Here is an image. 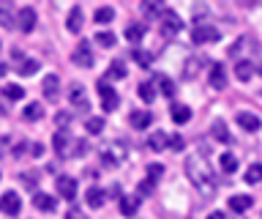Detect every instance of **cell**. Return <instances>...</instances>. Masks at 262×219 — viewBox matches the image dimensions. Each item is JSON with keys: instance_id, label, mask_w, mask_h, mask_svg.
I'll list each match as a JSON object with an SVG mask.
<instances>
[{"instance_id": "cell-1", "label": "cell", "mask_w": 262, "mask_h": 219, "mask_svg": "<svg viewBox=\"0 0 262 219\" xmlns=\"http://www.w3.org/2000/svg\"><path fill=\"white\" fill-rule=\"evenodd\" d=\"M186 175L188 181L196 186V192L202 194V197H213V194L219 192V178L213 173V167L208 165V159L205 156H188L186 159Z\"/></svg>"}, {"instance_id": "cell-2", "label": "cell", "mask_w": 262, "mask_h": 219, "mask_svg": "<svg viewBox=\"0 0 262 219\" xmlns=\"http://www.w3.org/2000/svg\"><path fill=\"white\" fill-rule=\"evenodd\" d=\"M126 156H128V145L123 143V140H112V143L101 145V162H104L106 167L123 165V162H126Z\"/></svg>"}, {"instance_id": "cell-3", "label": "cell", "mask_w": 262, "mask_h": 219, "mask_svg": "<svg viewBox=\"0 0 262 219\" xmlns=\"http://www.w3.org/2000/svg\"><path fill=\"white\" fill-rule=\"evenodd\" d=\"M191 38H194V44H210V42H219L221 33H219V28L205 25V22H196L194 30H191Z\"/></svg>"}, {"instance_id": "cell-4", "label": "cell", "mask_w": 262, "mask_h": 219, "mask_svg": "<svg viewBox=\"0 0 262 219\" xmlns=\"http://www.w3.org/2000/svg\"><path fill=\"white\" fill-rule=\"evenodd\" d=\"M161 33L164 36H175V33H180V28H183V22H180V17L172 9H164V14H161Z\"/></svg>"}, {"instance_id": "cell-5", "label": "cell", "mask_w": 262, "mask_h": 219, "mask_svg": "<svg viewBox=\"0 0 262 219\" xmlns=\"http://www.w3.org/2000/svg\"><path fill=\"white\" fill-rule=\"evenodd\" d=\"M71 61L77 63V66H82V69H90L96 63V58H93V50L88 47V42H79L77 47H74V52H71Z\"/></svg>"}, {"instance_id": "cell-6", "label": "cell", "mask_w": 262, "mask_h": 219, "mask_svg": "<svg viewBox=\"0 0 262 219\" xmlns=\"http://www.w3.org/2000/svg\"><path fill=\"white\" fill-rule=\"evenodd\" d=\"M98 96H101V107H104L106 112H112V110H115V107H118V104H120L118 93H115L112 88L106 85V79H101V83H98Z\"/></svg>"}, {"instance_id": "cell-7", "label": "cell", "mask_w": 262, "mask_h": 219, "mask_svg": "<svg viewBox=\"0 0 262 219\" xmlns=\"http://www.w3.org/2000/svg\"><path fill=\"white\" fill-rule=\"evenodd\" d=\"M69 99H71V104L77 110H82V112H90V102H88V93H85V88H82L79 83H74L71 88H69Z\"/></svg>"}, {"instance_id": "cell-8", "label": "cell", "mask_w": 262, "mask_h": 219, "mask_svg": "<svg viewBox=\"0 0 262 219\" xmlns=\"http://www.w3.org/2000/svg\"><path fill=\"white\" fill-rule=\"evenodd\" d=\"M19 208H22V200H19V194L16 192H6L3 197H0V211L8 216H16L19 214Z\"/></svg>"}, {"instance_id": "cell-9", "label": "cell", "mask_w": 262, "mask_h": 219, "mask_svg": "<svg viewBox=\"0 0 262 219\" xmlns=\"http://www.w3.org/2000/svg\"><path fill=\"white\" fill-rule=\"evenodd\" d=\"M57 194L66 200H74L77 197V178L71 175H57Z\"/></svg>"}, {"instance_id": "cell-10", "label": "cell", "mask_w": 262, "mask_h": 219, "mask_svg": "<svg viewBox=\"0 0 262 219\" xmlns=\"http://www.w3.org/2000/svg\"><path fill=\"white\" fill-rule=\"evenodd\" d=\"M41 91H44V96L49 102H57L60 99V79H57L55 74H47L44 83H41Z\"/></svg>"}, {"instance_id": "cell-11", "label": "cell", "mask_w": 262, "mask_h": 219, "mask_svg": "<svg viewBox=\"0 0 262 219\" xmlns=\"http://www.w3.org/2000/svg\"><path fill=\"white\" fill-rule=\"evenodd\" d=\"M36 9H30V6H28V9H22L19 11V17H16V28H19L22 30V33H30V30L33 28H36Z\"/></svg>"}, {"instance_id": "cell-12", "label": "cell", "mask_w": 262, "mask_h": 219, "mask_svg": "<svg viewBox=\"0 0 262 219\" xmlns=\"http://www.w3.org/2000/svg\"><path fill=\"white\" fill-rule=\"evenodd\" d=\"M131 126L134 129H147L150 126V121H153V112H147V110H131Z\"/></svg>"}, {"instance_id": "cell-13", "label": "cell", "mask_w": 262, "mask_h": 219, "mask_svg": "<svg viewBox=\"0 0 262 219\" xmlns=\"http://www.w3.org/2000/svg\"><path fill=\"white\" fill-rule=\"evenodd\" d=\"M66 28H69V33H79L82 30V6H74L69 11V17H66Z\"/></svg>"}, {"instance_id": "cell-14", "label": "cell", "mask_w": 262, "mask_h": 219, "mask_svg": "<svg viewBox=\"0 0 262 219\" xmlns=\"http://www.w3.org/2000/svg\"><path fill=\"white\" fill-rule=\"evenodd\" d=\"M237 126L246 129V132H257L262 124H259V118L254 115V112H237Z\"/></svg>"}, {"instance_id": "cell-15", "label": "cell", "mask_w": 262, "mask_h": 219, "mask_svg": "<svg viewBox=\"0 0 262 219\" xmlns=\"http://www.w3.org/2000/svg\"><path fill=\"white\" fill-rule=\"evenodd\" d=\"M169 118L175 121V124H188V121H191V110H188L186 104H172V107H169Z\"/></svg>"}, {"instance_id": "cell-16", "label": "cell", "mask_w": 262, "mask_h": 219, "mask_svg": "<svg viewBox=\"0 0 262 219\" xmlns=\"http://www.w3.org/2000/svg\"><path fill=\"white\" fill-rule=\"evenodd\" d=\"M210 88H216V91H224V88H227V71H224V66H213L210 69Z\"/></svg>"}, {"instance_id": "cell-17", "label": "cell", "mask_w": 262, "mask_h": 219, "mask_svg": "<svg viewBox=\"0 0 262 219\" xmlns=\"http://www.w3.org/2000/svg\"><path fill=\"white\" fill-rule=\"evenodd\" d=\"M229 208H232L235 214H246V211L251 208V197L249 194H235V197H229Z\"/></svg>"}, {"instance_id": "cell-18", "label": "cell", "mask_w": 262, "mask_h": 219, "mask_svg": "<svg viewBox=\"0 0 262 219\" xmlns=\"http://www.w3.org/2000/svg\"><path fill=\"white\" fill-rule=\"evenodd\" d=\"M33 206H36L38 211H47V214H52L57 203H55V197H52V194H41V192H38L36 197H33Z\"/></svg>"}, {"instance_id": "cell-19", "label": "cell", "mask_w": 262, "mask_h": 219, "mask_svg": "<svg viewBox=\"0 0 262 219\" xmlns=\"http://www.w3.org/2000/svg\"><path fill=\"white\" fill-rule=\"evenodd\" d=\"M104 197H106V194H104V189H98V186H90L88 194H85V200H88L90 208H101L104 206Z\"/></svg>"}, {"instance_id": "cell-20", "label": "cell", "mask_w": 262, "mask_h": 219, "mask_svg": "<svg viewBox=\"0 0 262 219\" xmlns=\"http://www.w3.org/2000/svg\"><path fill=\"white\" fill-rule=\"evenodd\" d=\"M147 145H150L153 151H164L169 145V134L167 132H153L150 137H147Z\"/></svg>"}, {"instance_id": "cell-21", "label": "cell", "mask_w": 262, "mask_h": 219, "mask_svg": "<svg viewBox=\"0 0 262 219\" xmlns=\"http://www.w3.org/2000/svg\"><path fill=\"white\" fill-rule=\"evenodd\" d=\"M210 132H213V137H216V140H221V143H232V134L227 132V124L224 121H213V126H210Z\"/></svg>"}, {"instance_id": "cell-22", "label": "cell", "mask_w": 262, "mask_h": 219, "mask_svg": "<svg viewBox=\"0 0 262 219\" xmlns=\"http://www.w3.org/2000/svg\"><path fill=\"white\" fill-rule=\"evenodd\" d=\"M139 211V200L137 197H120V214L123 216H134Z\"/></svg>"}, {"instance_id": "cell-23", "label": "cell", "mask_w": 262, "mask_h": 219, "mask_svg": "<svg viewBox=\"0 0 262 219\" xmlns=\"http://www.w3.org/2000/svg\"><path fill=\"white\" fill-rule=\"evenodd\" d=\"M251 69H254V66H251L249 61H237V66H235V77L241 79V83H249V79H251V74H254Z\"/></svg>"}, {"instance_id": "cell-24", "label": "cell", "mask_w": 262, "mask_h": 219, "mask_svg": "<svg viewBox=\"0 0 262 219\" xmlns=\"http://www.w3.org/2000/svg\"><path fill=\"white\" fill-rule=\"evenodd\" d=\"M55 151H57V156H66V148H69V143H71V137H69V132H63V129H60V132H57L55 134Z\"/></svg>"}, {"instance_id": "cell-25", "label": "cell", "mask_w": 262, "mask_h": 219, "mask_svg": "<svg viewBox=\"0 0 262 219\" xmlns=\"http://www.w3.org/2000/svg\"><path fill=\"white\" fill-rule=\"evenodd\" d=\"M22 115H25V121H38L41 115H44V107H41L38 102H33V104H28V107L22 110Z\"/></svg>"}, {"instance_id": "cell-26", "label": "cell", "mask_w": 262, "mask_h": 219, "mask_svg": "<svg viewBox=\"0 0 262 219\" xmlns=\"http://www.w3.org/2000/svg\"><path fill=\"white\" fill-rule=\"evenodd\" d=\"M142 36H145V25H128L126 28V38L131 44H139V42H142Z\"/></svg>"}, {"instance_id": "cell-27", "label": "cell", "mask_w": 262, "mask_h": 219, "mask_svg": "<svg viewBox=\"0 0 262 219\" xmlns=\"http://www.w3.org/2000/svg\"><path fill=\"white\" fill-rule=\"evenodd\" d=\"M38 71V61H22L19 69H16V74L19 77H33Z\"/></svg>"}, {"instance_id": "cell-28", "label": "cell", "mask_w": 262, "mask_h": 219, "mask_svg": "<svg viewBox=\"0 0 262 219\" xmlns=\"http://www.w3.org/2000/svg\"><path fill=\"white\" fill-rule=\"evenodd\" d=\"M259 181H262V165L254 162V165L246 170V184H259Z\"/></svg>"}, {"instance_id": "cell-29", "label": "cell", "mask_w": 262, "mask_h": 219, "mask_svg": "<svg viewBox=\"0 0 262 219\" xmlns=\"http://www.w3.org/2000/svg\"><path fill=\"white\" fill-rule=\"evenodd\" d=\"M221 170H224V173H235L237 170V156L235 153H221Z\"/></svg>"}, {"instance_id": "cell-30", "label": "cell", "mask_w": 262, "mask_h": 219, "mask_svg": "<svg viewBox=\"0 0 262 219\" xmlns=\"http://www.w3.org/2000/svg\"><path fill=\"white\" fill-rule=\"evenodd\" d=\"M96 42L101 47H115L118 44V36H115L112 30H101V33H96Z\"/></svg>"}, {"instance_id": "cell-31", "label": "cell", "mask_w": 262, "mask_h": 219, "mask_svg": "<svg viewBox=\"0 0 262 219\" xmlns=\"http://www.w3.org/2000/svg\"><path fill=\"white\" fill-rule=\"evenodd\" d=\"M156 83H159V91H161L164 96H172V93H175V83H172L169 77L159 74V77H156Z\"/></svg>"}, {"instance_id": "cell-32", "label": "cell", "mask_w": 262, "mask_h": 219, "mask_svg": "<svg viewBox=\"0 0 262 219\" xmlns=\"http://www.w3.org/2000/svg\"><path fill=\"white\" fill-rule=\"evenodd\" d=\"M139 99H142V102H153L156 99V85L153 83H142V85H139Z\"/></svg>"}, {"instance_id": "cell-33", "label": "cell", "mask_w": 262, "mask_h": 219, "mask_svg": "<svg viewBox=\"0 0 262 219\" xmlns=\"http://www.w3.org/2000/svg\"><path fill=\"white\" fill-rule=\"evenodd\" d=\"M85 129H88V134H101L104 118H88V121H85Z\"/></svg>"}, {"instance_id": "cell-34", "label": "cell", "mask_w": 262, "mask_h": 219, "mask_svg": "<svg viewBox=\"0 0 262 219\" xmlns=\"http://www.w3.org/2000/svg\"><path fill=\"white\" fill-rule=\"evenodd\" d=\"M123 77H126V63L115 61L112 66H110V79H123Z\"/></svg>"}, {"instance_id": "cell-35", "label": "cell", "mask_w": 262, "mask_h": 219, "mask_svg": "<svg viewBox=\"0 0 262 219\" xmlns=\"http://www.w3.org/2000/svg\"><path fill=\"white\" fill-rule=\"evenodd\" d=\"M115 19V9H110V6H104V9L96 11V22H101V25H106V22Z\"/></svg>"}, {"instance_id": "cell-36", "label": "cell", "mask_w": 262, "mask_h": 219, "mask_svg": "<svg viewBox=\"0 0 262 219\" xmlns=\"http://www.w3.org/2000/svg\"><path fill=\"white\" fill-rule=\"evenodd\" d=\"M6 96H8V99H11V102H16V99H22V96H25V91H22V85H6Z\"/></svg>"}, {"instance_id": "cell-37", "label": "cell", "mask_w": 262, "mask_h": 219, "mask_svg": "<svg viewBox=\"0 0 262 219\" xmlns=\"http://www.w3.org/2000/svg\"><path fill=\"white\" fill-rule=\"evenodd\" d=\"M134 61L139 63V66H145V69H147V66H150V61H153V58H150V55H147L145 50H134Z\"/></svg>"}, {"instance_id": "cell-38", "label": "cell", "mask_w": 262, "mask_h": 219, "mask_svg": "<svg viewBox=\"0 0 262 219\" xmlns=\"http://www.w3.org/2000/svg\"><path fill=\"white\" fill-rule=\"evenodd\" d=\"M0 25H3V28H14V17H11V11H8V9H0Z\"/></svg>"}, {"instance_id": "cell-39", "label": "cell", "mask_w": 262, "mask_h": 219, "mask_svg": "<svg viewBox=\"0 0 262 219\" xmlns=\"http://www.w3.org/2000/svg\"><path fill=\"white\" fill-rule=\"evenodd\" d=\"M164 173V165H147V175H150V181H156Z\"/></svg>"}, {"instance_id": "cell-40", "label": "cell", "mask_w": 262, "mask_h": 219, "mask_svg": "<svg viewBox=\"0 0 262 219\" xmlns=\"http://www.w3.org/2000/svg\"><path fill=\"white\" fill-rule=\"evenodd\" d=\"M142 9H145V14H159V17H161V14H164V9H161L159 3H145Z\"/></svg>"}, {"instance_id": "cell-41", "label": "cell", "mask_w": 262, "mask_h": 219, "mask_svg": "<svg viewBox=\"0 0 262 219\" xmlns=\"http://www.w3.org/2000/svg\"><path fill=\"white\" fill-rule=\"evenodd\" d=\"M169 148H172V151H180V148H183V137L172 134V137H169Z\"/></svg>"}, {"instance_id": "cell-42", "label": "cell", "mask_w": 262, "mask_h": 219, "mask_svg": "<svg viewBox=\"0 0 262 219\" xmlns=\"http://www.w3.org/2000/svg\"><path fill=\"white\" fill-rule=\"evenodd\" d=\"M66 219H88V216H85V214H82V211H79V208H71V211H69V214H66Z\"/></svg>"}, {"instance_id": "cell-43", "label": "cell", "mask_w": 262, "mask_h": 219, "mask_svg": "<svg viewBox=\"0 0 262 219\" xmlns=\"http://www.w3.org/2000/svg\"><path fill=\"white\" fill-rule=\"evenodd\" d=\"M22 178H25V184H28L30 189H33V186H36V173H25Z\"/></svg>"}, {"instance_id": "cell-44", "label": "cell", "mask_w": 262, "mask_h": 219, "mask_svg": "<svg viewBox=\"0 0 262 219\" xmlns=\"http://www.w3.org/2000/svg\"><path fill=\"white\" fill-rule=\"evenodd\" d=\"M57 124H60V126H63V124L69 126V124H71V115H57Z\"/></svg>"}, {"instance_id": "cell-45", "label": "cell", "mask_w": 262, "mask_h": 219, "mask_svg": "<svg viewBox=\"0 0 262 219\" xmlns=\"http://www.w3.org/2000/svg\"><path fill=\"white\" fill-rule=\"evenodd\" d=\"M208 219H227V216H224V214H221V211H213V214H210Z\"/></svg>"}, {"instance_id": "cell-46", "label": "cell", "mask_w": 262, "mask_h": 219, "mask_svg": "<svg viewBox=\"0 0 262 219\" xmlns=\"http://www.w3.org/2000/svg\"><path fill=\"white\" fill-rule=\"evenodd\" d=\"M257 71H259V74H262V63H259V69H257Z\"/></svg>"}]
</instances>
